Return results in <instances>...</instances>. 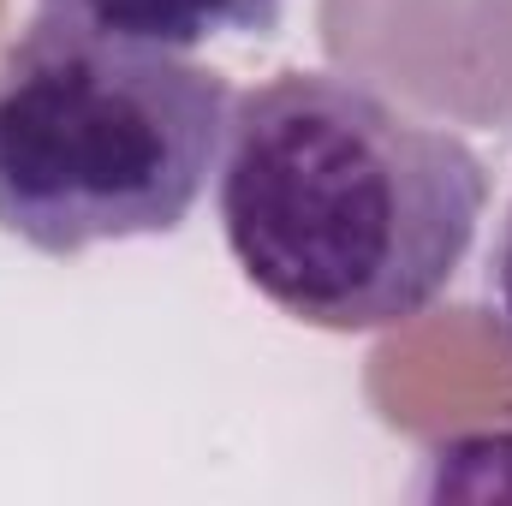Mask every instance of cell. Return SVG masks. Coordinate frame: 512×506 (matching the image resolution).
<instances>
[{"label": "cell", "instance_id": "2", "mask_svg": "<svg viewBox=\"0 0 512 506\" xmlns=\"http://www.w3.org/2000/svg\"><path fill=\"white\" fill-rule=\"evenodd\" d=\"M233 102L215 66L36 12L0 48V233L42 256L179 233Z\"/></svg>", "mask_w": 512, "mask_h": 506}, {"label": "cell", "instance_id": "1", "mask_svg": "<svg viewBox=\"0 0 512 506\" xmlns=\"http://www.w3.org/2000/svg\"><path fill=\"white\" fill-rule=\"evenodd\" d=\"M221 233L256 292L328 334L417 322L489 209L483 155L340 72H280L233 102Z\"/></svg>", "mask_w": 512, "mask_h": 506}, {"label": "cell", "instance_id": "3", "mask_svg": "<svg viewBox=\"0 0 512 506\" xmlns=\"http://www.w3.org/2000/svg\"><path fill=\"white\" fill-rule=\"evenodd\" d=\"M36 12L161 54H191L221 36H274L286 0H36Z\"/></svg>", "mask_w": 512, "mask_h": 506}, {"label": "cell", "instance_id": "4", "mask_svg": "<svg viewBox=\"0 0 512 506\" xmlns=\"http://www.w3.org/2000/svg\"><path fill=\"white\" fill-rule=\"evenodd\" d=\"M489 298H495V316H501V334L512 346V203L501 215V239H495V256H489Z\"/></svg>", "mask_w": 512, "mask_h": 506}]
</instances>
